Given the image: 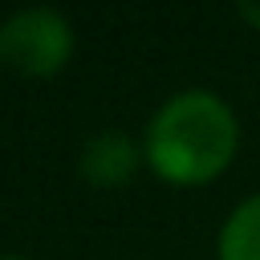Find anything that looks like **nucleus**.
<instances>
[{
  "label": "nucleus",
  "instance_id": "3",
  "mask_svg": "<svg viewBox=\"0 0 260 260\" xmlns=\"http://www.w3.org/2000/svg\"><path fill=\"white\" fill-rule=\"evenodd\" d=\"M138 158H146V154L138 150V142L130 134H122V130H98L93 138H85L77 167H81L85 183H93V187H122L138 171Z\"/></svg>",
  "mask_w": 260,
  "mask_h": 260
},
{
  "label": "nucleus",
  "instance_id": "2",
  "mask_svg": "<svg viewBox=\"0 0 260 260\" xmlns=\"http://www.w3.org/2000/svg\"><path fill=\"white\" fill-rule=\"evenodd\" d=\"M73 57V24L57 8H20L0 20V65L20 77H53Z\"/></svg>",
  "mask_w": 260,
  "mask_h": 260
},
{
  "label": "nucleus",
  "instance_id": "1",
  "mask_svg": "<svg viewBox=\"0 0 260 260\" xmlns=\"http://www.w3.org/2000/svg\"><path fill=\"white\" fill-rule=\"evenodd\" d=\"M240 146V122L215 89H179L146 122V167L167 183L215 179Z\"/></svg>",
  "mask_w": 260,
  "mask_h": 260
},
{
  "label": "nucleus",
  "instance_id": "5",
  "mask_svg": "<svg viewBox=\"0 0 260 260\" xmlns=\"http://www.w3.org/2000/svg\"><path fill=\"white\" fill-rule=\"evenodd\" d=\"M236 12H240V16L260 32V0H240V4H236Z\"/></svg>",
  "mask_w": 260,
  "mask_h": 260
},
{
  "label": "nucleus",
  "instance_id": "6",
  "mask_svg": "<svg viewBox=\"0 0 260 260\" xmlns=\"http://www.w3.org/2000/svg\"><path fill=\"white\" fill-rule=\"evenodd\" d=\"M0 260H24V256H16V252H0Z\"/></svg>",
  "mask_w": 260,
  "mask_h": 260
},
{
  "label": "nucleus",
  "instance_id": "4",
  "mask_svg": "<svg viewBox=\"0 0 260 260\" xmlns=\"http://www.w3.org/2000/svg\"><path fill=\"white\" fill-rule=\"evenodd\" d=\"M219 260H260V195H248L219 228Z\"/></svg>",
  "mask_w": 260,
  "mask_h": 260
}]
</instances>
